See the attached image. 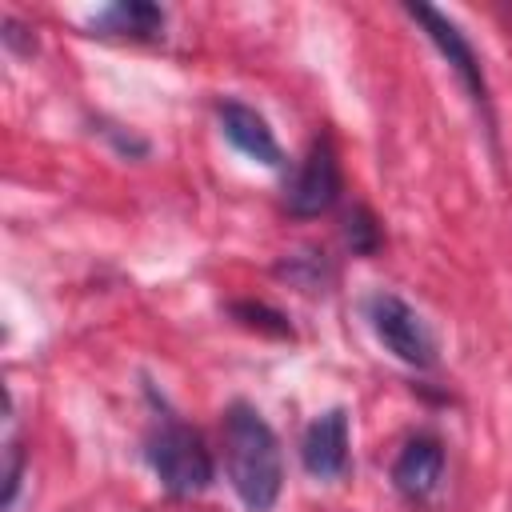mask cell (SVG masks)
<instances>
[{"mask_svg":"<svg viewBox=\"0 0 512 512\" xmlns=\"http://www.w3.org/2000/svg\"><path fill=\"white\" fill-rule=\"evenodd\" d=\"M224 468L248 512H272L284 488V456L272 424L244 400L224 412Z\"/></svg>","mask_w":512,"mask_h":512,"instance_id":"cell-1","label":"cell"},{"mask_svg":"<svg viewBox=\"0 0 512 512\" xmlns=\"http://www.w3.org/2000/svg\"><path fill=\"white\" fill-rule=\"evenodd\" d=\"M144 456H148L156 480L172 496H196L212 484V452H208L204 436L180 420H160L148 432Z\"/></svg>","mask_w":512,"mask_h":512,"instance_id":"cell-2","label":"cell"},{"mask_svg":"<svg viewBox=\"0 0 512 512\" xmlns=\"http://www.w3.org/2000/svg\"><path fill=\"white\" fill-rule=\"evenodd\" d=\"M368 324L376 340L408 368H432L436 364V336L424 324V316L396 292H372L368 296Z\"/></svg>","mask_w":512,"mask_h":512,"instance_id":"cell-3","label":"cell"},{"mask_svg":"<svg viewBox=\"0 0 512 512\" xmlns=\"http://www.w3.org/2000/svg\"><path fill=\"white\" fill-rule=\"evenodd\" d=\"M404 12H408V16L424 28V36L440 48V56H444L448 68L456 72V80L464 84V92L472 96V104L488 112V80H484V68H480L476 48H472V40L460 32V24L448 20L444 12H436L432 4H408Z\"/></svg>","mask_w":512,"mask_h":512,"instance_id":"cell-4","label":"cell"},{"mask_svg":"<svg viewBox=\"0 0 512 512\" xmlns=\"http://www.w3.org/2000/svg\"><path fill=\"white\" fill-rule=\"evenodd\" d=\"M340 200V160H336V148L328 136H316L288 184V212L300 216V220H312V216H324L332 204Z\"/></svg>","mask_w":512,"mask_h":512,"instance_id":"cell-5","label":"cell"},{"mask_svg":"<svg viewBox=\"0 0 512 512\" xmlns=\"http://www.w3.org/2000/svg\"><path fill=\"white\" fill-rule=\"evenodd\" d=\"M300 460L308 476L316 480H336L348 468V412L344 408H328L304 428Z\"/></svg>","mask_w":512,"mask_h":512,"instance_id":"cell-6","label":"cell"},{"mask_svg":"<svg viewBox=\"0 0 512 512\" xmlns=\"http://www.w3.org/2000/svg\"><path fill=\"white\" fill-rule=\"evenodd\" d=\"M440 476H444V444L436 436H412L392 464V488L412 504H424L440 488Z\"/></svg>","mask_w":512,"mask_h":512,"instance_id":"cell-7","label":"cell"},{"mask_svg":"<svg viewBox=\"0 0 512 512\" xmlns=\"http://www.w3.org/2000/svg\"><path fill=\"white\" fill-rule=\"evenodd\" d=\"M216 116H220V132L228 136V144H232L236 152H244V156L256 160V164H268V168L280 164V144H276L268 120H264L256 108H248V104H240V100H220Z\"/></svg>","mask_w":512,"mask_h":512,"instance_id":"cell-8","label":"cell"},{"mask_svg":"<svg viewBox=\"0 0 512 512\" xmlns=\"http://www.w3.org/2000/svg\"><path fill=\"white\" fill-rule=\"evenodd\" d=\"M92 28L100 36H132V40H156L164 28V8L148 0H120L92 16Z\"/></svg>","mask_w":512,"mask_h":512,"instance_id":"cell-9","label":"cell"},{"mask_svg":"<svg viewBox=\"0 0 512 512\" xmlns=\"http://www.w3.org/2000/svg\"><path fill=\"white\" fill-rule=\"evenodd\" d=\"M232 316H236L244 328H256V332H268V336L292 340V324L284 320V312H276V308H268V304H256V300H236V304H232Z\"/></svg>","mask_w":512,"mask_h":512,"instance_id":"cell-10","label":"cell"},{"mask_svg":"<svg viewBox=\"0 0 512 512\" xmlns=\"http://www.w3.org/2000/svg\"><path fill=\"white\" fill-rule=\"evenodd\" d=\"M344 244L356 252V256H372L380 248V224L372 220L368 208H352L344 216Z\"/></svg>","mask_w":512,"mask_h":512,"instance_id":"cell-11","label":"cell"},{"mask_svg":"<svg viewBox=\"0 0 512 512\" xmlns=\"http://www.w3.org/2000/svg\"><path fill=\"white\" fill-rule=\"evenodd\" d=\"M20 472H24V448L12 440L4 452V508H12L16 488H20Z\"/></svg>","mask_w":512,"mask_h":512,"instance_id":"cell-12","label":"cell"}]
</instances>
